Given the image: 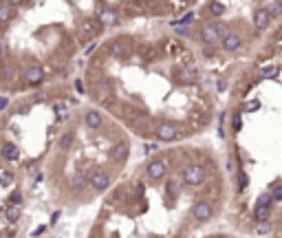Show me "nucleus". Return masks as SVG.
I'll return each instance as SVG.
<instances>
[{
    "mask_svg": "<svg viewBox=\"0 0 282 238\" xmlns=\"http://www.w3.org/2000/svg\"><path fill=\"white\" fill-rule=\"evenodd\" d=\"M220 35H227V26L225 24H205L201 29V40L205 44H216Z\"/></svg>",
    "mask_w": 282,
    "mask_h": 238,
    "instance_id": "1",
    "label": "nucleus"
},
{
    "mask_svg": "<svg viewBox=\"0 0 282 238\" xmlns=\"http://www.w3.org/2000/svg\"><path fill=\"white\" fill-rule=\"evenodd\" d=\"M183 181L188 185H192V188H196V185H201L205 181V170L201 166H188L183 170Z\"/></svg>",
    "mask_w": 282,
    "mask_h": 238,
    "instance_id": "2",
    "label": "nucleus"
},
{
    "mask_svg": "<svg viewBox=\"0 0 282 238\" xmlns=\"http://www.w3.org/2000/svg\"><path fill=\"white\" fill-rule=\"evenodd\" d=\"M157 137L161 141H174L179 137V126L176 123H170V121H163L161 126L157 128Z\"/></svg>",
    "mask_w": 282,
    "mask_h": 238,
    "instance_id": "3",
    "label": "nucleus"
},
{
    "mask_svg": "<svg viewBox=\"0 0 282 238\" xmlns=\"http://www.w3.org/2000/svg\"><path fill=\"white\" fill-rule=\"evenodd\" d=\"M145 172H148V176L152 181H159L165 176L167 167H165V161H161V159H152V161L148 163V167H145Z\"/></svg>",
    "mask_w": 282,
    "mask_h": 238,
    "instance_id": "4",
    "label": "nucleus"
},
{
    "mask_svg": "<svg viewBox=\"0 0 282 238\" xmlns=\"http://www.w3.org/2000/svg\"><path fill=\"white\" fill-rule=\"evenodd\" d=\"M88 181H91V185L95 190H106L110 185V176L106 174V170H93Z\"/></svg>",
    "mask_w": 282,
    "mask_h": 238,
    "instance_id": "5",
    "label": "nucleus"
},
{
    "mask_svg": "<svg viewBox=\"0 0 282 238\" xmlns=\"http://www.w3.org/2000/svg\"><path fill=\"white\" fill-rule=\"evenodd\" d=\"M212 203H207V201H201V203H196L194 205V210H192V214H194V218L198 220V223H205V220H210L212 218Z\"/></svg>",
    "mask_w": 282,
    "mask_h": 238,
    "instance_id": "6",
    "label": "nucleus"
},
{
    "mask_svg": "<svg viewBox=\"0 0 282 238\" xmlns=\"http://www.w3.org/2000/svg\"><path fill=\"white\" fill-rule=\"evenodd\" d=\"M196 77H198V73L194 66H181V69L176 71V82H181V84H194Z\"/></svg>",
    "mask_w": 282,
    "mask_h": 238,
    "instance_id": "7",
    "label": "nucleus"
},
{
    "mask_svg": "<svg viewBox=\"0 0 282 238\" xmlns=\"http://www.w3.org/2000/svg\"><path fill=\"white\" fill-rule=\"evenodd\" d=\"M97 20H99L101 26H115L119 22V16H117V11H115V9L106 7V9H101V11H99Z\"/></svg>",
    "mask_w": 282,
    "mask_h": 238,
    "instance_id": "8",
    "label": "nucleus"
},
{
    "mask_svg": "<svg viewBox=\"0 0 282 238\" xmlns=\"http://www.w3.org/2000/svg\"><path fill=\"white\" fill-rule=\"evenodd\" d=\"M269 20H271V13H269V9H267V7L256 9V13H254V26H256V29H258V31L267 29Z\"/></svg>",
    "mask_w": 282,
    "mask_h": 238,
    "instance_id": "9",
    "label": "nucleus"
},
{
    "mask_svg": "<svg viewBox=\"0 0 282 238\" xmlns=\"http://www.w3.org/2000/svg\"><path fill=\"white\" fill-rule=\"evenodd\" d=\"M24 79H26V84H31V86H38V84H42V79H44L42 66H29V69L24 71Z\"/></svg>",
    "mask_w": 282,
    "mask_h": 238,
    "instance_id": "10",
    "label": "nucleus"
},
{
    "mask_svg": "<svg viewBox=\"0 0 282 238\" xmlns=\"http://www.w3.org/2000/svg\"><path fill=\"white\" fill-rule=\"evenodd\" d=\"M240 44H242L240 35H236V33L223 35V48L225 51H236V48H240Z\"/></svg>",
    "mask_w": 282,
    "mask_h": 238,
    "instance_id": "11",
    "label": "nucleus"
},
{
    "mask_svg": "<svg viewBox=\"0 0 282 238\" xmlns=\"http://www.w3.org/2000/svg\"><path fill=\"white\" fill-rule=\"evenodd\" d=\"M128 150H130V148H128V143H117L113 150H110V159H113V161H119V163L126 161Z\"/></svg>",
    "mask_w": 282,
    "mask_h": 238,
    "instance_id": "12",
    "label": "nucleus"
},
{
    "mask_svg": "<svg viewBox=\"0 0 282 238\" xmlns=\"http://www.w3.org/2000/svg\"><path fill=\"white\" fill-rule=\"evenodd\" d=\"M88 183V174H84V172H75L73 176H70V188L73 190H84Z\"/></svg>",
    "mask_w": 282,
    "mask_h": 238,
    "instance_id": "13",
    "label": "nucleus"
},
{
    "mask_svg": "<svg viewBox=\"0 0 282 238\" xmlns=\"http://www.w3.org/2000/svg\"><path fill=\"white\" fill-rule=\"evenodd\" d=\"M2 157L7 159V161H18V157H20V152H18V145L2 143Z\"/></svg>",
    "mask_w": 282,
    "mask_h": 238,
    "instance_id": "14",
    "label": "nucleus"
},
{
    "mask_svg": "<svg viewBox=\"0 0 282 238\" xmlns=\"http://www.w3.org/2000/svg\"><path fill=\"white\" fill-rule=\"evenodd\" d=\"M13 4L11 2H0V22H9L13 18Z\"/></svg>",
    "mask_w": 282,
    "mask_h": 238,
    "instance_id": "15",
    "label": "nucleus"
},
{
    "mask_svg": "<svg viewBox=\"0 0 282 238\" xmlns=\"http://www.w3.org/2000/svg\"><path fill=\"white\" fill-rule=\"evenodd\" d=\"M86 126L88 128H99L101 126V115L97 110H88L86 113Z\"/></svg>",
    "mask_w": 282,
    "mask_h": 238,
    "instance_id": "16",
    "label": "nucleus"
},
{
    "mask_svg": "<svg viewBox=\"0 0 282 238\" xmlns=\"http://www.w3.org/2000/svg\"><path fill=\"white\" fill-rule=\"evenodd\" d=\"M269 212H271V207H269V205H256V210H254L256 220H260V223H267Z\"/></svg>",
    "mask_w": 282,
    "mask_h": 238,
    "instance_id": "17",
    "label": "nucleus"
},
{
    "mask_svg": "<svg viewBox=\"0 0 282 238\" xmlns=\"http://www.w3.org/2000/svg\"><path fill=\"white\" fill-rule=\"evenodd\" d=\"M260 75H262L264 79H276V77H278V64L262 66V71H260Z\"/></svg>",
    "mask_w": 282,
    "mask_h": 238,
    "instance_id": "18",
    "label": "nucleus"
},
{
    "mask_svg": "<svg viewBox=\"0 0 282 238\" xmlns=\"http://www.w3.org/2000/svg\"><path fill=\"white\" fill-rule=\"evenodd\" d=\"M20 218V205H9L7 207V220L9 223H16Z\"/></svg>",
    "mask_w": 282,
    "mask_h": 238,
    "instance_id": "19",
    "label": "nucleus"
},
{
    "mask_svg": "<svg viewBox=\"0 0 282 238\" xmlns=\"http://www.w3.org/2000/svg\"><path fill=\"white\" fill-rule=\"evenodd\" d=\"M207 9H210V13H212V16H223V13H225V9H227V7H225L223 2H216V0H214V2H210V4H207Z\"/></svg>",
    "mask_w": 282,
    "mask_h": 238,
    "instance_id": "20",
    "label": "nucleus"
},
{
    "mask_svg": "<svg viewBox=\"0 0 282 238\" xmlns=\"http://www.w3.org/2000/svg\"><path fill=\"white\" fill-rule=\"evenodd\" d=\"M110 51H113L115 55H119V57L128 55V47H126V42H113V47H110Z\"/></svg>",
    "mask_w": 282,
    "mask_h": 238,
    "instance_id": "21",
    "label": "nucleus"
},
{
    "mask_svg": "<svg viewBox=\"0 0 282 238\" xmlns=\"http://www.w3.org/2000/svg\"><path fill=\"white\" fill-rule=\"evenodd\" d=\"M55 115H57V121H64V119H69V110H66L64 104H55Z\"/></svg>",
    "mask_w": 282,
    "mask_h": 238,
    "instance_id": "22",
    "label": "nucleus"
},
{
    "mask_svg": "<svg viewBox=\"0 0 282 238\" xmlns=\"http://www.w3.org/2000/svg\"><path fill=\"white\" fill-rule=\"evenodd\" d=\"M70 143H73V132H64V135H62V139H60V148L62 150H69Z\"/></svg>",
    "mask_w": 282,
    "mask_h": 238,
    "instance_id": "23",
    "label": "nucleus"
},
{
    "mask_svg": "<svg viewBox=\"0 0 282 238\" xmlns=\"http://www.w3.org/2000/svg\"><path fill=\"white\" fill-rule=\"evenodd\" d=\"M269 196H271V201L280 203L282 201V185H273V192L269 194Z\"/></svg>",
    "mask_w": 282,
    "mask_h": 238,
    "instance_id": "24",
    "label": "nucleus"
},
{
    "mask_svg": "<svg viewBox=\"0 0 282 238\" xmlns=\"http://www.w3.org/2000/svg\"><path fill=\"white\" fill-rule=\"evenodd\" d=\"M20 201H22L20 190H13V192L9 194V203H11V205H20Z\"/></svg>",
    "mask_w": 282,
    "mask_h": 238,
    "instance_id": "25",
    "label": "nucleus"
},
{
    "mask_svg": "<svg viewBox=\"0 0 282 238\" xmlns=\"http://www.w3.org/2000/svg\"><path fill=\"white\" fill-rule=\"evenodd\" d=\"M247 185H249V176L245 172H240V176H238V190H247Z\"/></svg>",
    "mask_w": 282,
    "mask_h": 238,
    "instance_id": "26",
    "label": "nucleus"
},
{
    "mask_svg": "<svg viewBox=\"0 0 282 238\" xmlns=\"http://www.w3.org/2000/svg\"><path fill=\"white\" fill-rule=\"evenodd\" d=\"M13 181V176L9 174V172H4V174H0V185H2V188H7L9 183H11Z\"/></svg>",
    "mask_w": 282,
    "mask_h": 238,
    "instance_id": "27",
    "label": "nucleus"
},
{
    "mask_svg": "<svg viewBox=\"0 0 282 238\" xmlns=\"http://www.w3.org/2000/svg\"><path fill=\"white\" fill-rule=\"evenodd\" d=\"M258 205H269V207H271V196H269V194H260V196H258Z\"/></svg>",
    "mask_w": 282,
    "mask_h": 238,
    "instance_id": "28",
    "label": "nucleus"
},
{
    "mask_svg": "<svg viewBox=\"0 0 282 238\" xmlns=\"http://www.w3.org/2000/svg\"><path fill=\"white\" fill-rule=\"evenodd\" d=\"M84 29H86V33H88V38H93L95 35V22H88V24H84Z\"/></svg>",
    "mask_w": 282,
    "mask_h": 238,
    "instance_id": "29",
    "label": "nucleus"
},
{
    "mask_svg": "<svg viewBox=\"0 0 282 238\" xmlns=\"http://www.w3.org/2000/svg\"><path fill=\"white\" fill-rule=\"evenodd\" d=\"M167 188H170V194H179V183H176V181H170Z\"/></svg>",
    "mask_w": 282,
    "mask_h": 238,
    "instance_id": "30",
    "label": "nucleus"
},
{
    "mask_svg": "<svg viewBox=\"0 0 282 238\" xmlns=\"http://www.w3.org/2000/svg\"><path fill=\"white\" fill-rule=\"evenodd\" d=\"M192 18H194V13H188V16H183L181 20H176V22H174V26H176V24H185V22H189Z\"/></svg>",
    "mask_w": 282,
    "mask_h": 238,
    "instance_id": "31",
    "label": "nucleus"
},
{
    "mask_svg": "<svg viewBox=\"0 0 282 238\" xmlns=\"http://www.w3.org/2000/svg\"><path fill=\"white\" fill-rule=\"evenodd\" d=\"M269 229H271V225H267V223H260L258 225V234H267Z\"/></svg>",
    "mask_w": 282,
    "mask_h": 238,
    "instance_id": "32",
    "label": "nucleus"
},
{
    "mask_svg": "<svg viewBox=\"0 0 282 238\" xmlns=\"http://www.w3.org/2000/svg\"><path fill=\"white\" fill-rule=\"evenodd\" d=\"M240 126H242L240 115H236V117H234V130H240Z\"/></svg>",
    "mask_w": 282,
    "mask_h": 238,
    "instance_id": "33",
    "label": "nucleus"
},
{
    "mask_svg": "<svg viewBox=\"0 0 282 238\" xmlns=\"http://www.w3.org/2000/svg\"><path fill=\"white\" fill-rule=\"evenodd\" d=\"M143 190H145V185H143V183H137V190H135L137 196H143Z\"/></svg>",
    "mask_w": 282,
    "mask_h": 238,
    "instance_id": "34",
    "label": "nucleus"
},
{
    "mask_svg": "<svg viewBox=\"0 0 282 238\" xmlns=\"http://www.w3.org/2000/svg\"><path fill=\"white\" fill-rule=\"evenodd\" d=\"M7 106H9V99L7 97H0V110H4Z\"/></svg>",
    "mask_w": 282,
    "mask_h": 238,
    "instance_id": "35",
    "label": "nucleus"
},
{
    "mask_svg": "<svg viewBox=\"0 0 282 238\" xmlns=\"http://www.w3.org/2000/svg\"><path fill=\"white\" fill-rule=\"evenodd\" d=\"M95 47H97V44H95V42H91V44L86 47V51H84V53H86V55H91V53L95 51Z\"/></svg>",
    "mask_w": 282,
    "mask_h": 238,
    "instance_id": "36",
    "label": "nucleus"
},
{
    "mask_svg": "<svg viewBox=\"0 0 282 238\" xmlns=\"http://www.w3.org/2000/svg\"><path fill=\"white\" fill-rule=\"evenodd\" d=\"M176 33H181V35H188L189 31H188V26H179V29H176Z\"/></svg>",
    "mask_w": 282,
    "mask_h": 238,
    "instance_id": "37",
    "label": "nucleus"
},
{
    "mask_svg": "<svg viewBox=\"0 0 282 238\" xmlns=\"http://www.w3.org/2000/svg\"><path fill=\"white\" fill-rule=\"evenodd\" d=\"M154 150H157V145H152V143H148V145H145V152H154Z\"/></svg>",
    "mask_w": 282,
    "mask_h": 238,
    "instance_id": "38",
    "label": "nucleus"
},
{
    "mask_svg": "<svg viewBox=\"0 0 282 238\" xmlns=\"http://www.w3.org/2000/svg\"><path fill=\"white\" fill-rule=\"evenodd\" d=\"M258 106H260V104H258V101H251V104H249V106H247V110H256V108H258Z\"/></svg>",
    "mask_w": 282,
    "mask_h": 238,
    "instance_id": "39",
    "label": "nucleus"
},
{
    "mask_svg": "<svg viewBox=\"0 0 282 238\" xmlns=\"http://www.w3.org/2000/svg\"><path fill=\"white\" fill-rule=\"evenodd\" d=\"M75 88H77L79 93H84V84H82V79H77V84H75Z\"/></svg>",
    "mask_w": 282,
    "mask_h": 238,
    "instance_id": "40",
    "label": "nucleus"
},
{
    "mask_svg": "<svg viewBox=\"0 0 282 238\" xmlns=\"http://www.w3.org/2000/svg\"><path fill=\"white\" fill-rule=\"evenodd\" d=\"M4 55V47H2V42H0V57Z\"/></svg>",
    "mask_w": 282,
    "mask_h": 238,
    "instance_id": "41",
    "label": "nucleus"
},
{
    "mask_svg": "<svg viewBox=\"0 0 282 238\" xmlns=\"http://www.w3.org/2000/svg\"><path fill=\"white\" fill-rule=\"evenodd\" d=\"M214 238H225V236H214Z\"/></svg>",
    "mask_w": 282,
    "mask_h": 238,
    "instance_id": "42",
    "label": "nucleus"
}]
</instances>
